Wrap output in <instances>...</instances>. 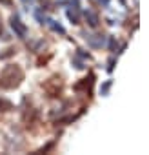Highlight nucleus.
I'll list each match as a JSON object with an SVG mask.
<instances>
[{
	"label": "nucleus",
	"instance_id": "nucleus-1",
	"mask_svg": "<svg viewBox=\"0 0 149 155\" xmlns=\"http://www.w3.org/2000/svg\"><path fill=\"white\" fill-rule=\"evenodd\" d=\"M2 77H9V82H6L4 88H13V86H18V82H20V79H22V71H20L17 66H9V68L4 71Z\"/></svg>",
	"mask_w": 149,
	"mask_h": 155
},
{
	"label": "nucleus",
	"instance_id": "nucleus-2",
	"mask_svg": "<svg viewBox=\"0 0 149 155\" xmlns=\"http://www.w3.org/2000/svg\"><path fill=\"white\" fill-rule=\"evenodd\" d=\"M11 28H13V31H15L18 37H26V33H27V28L20 22L18 17H13V18H11Z\"/></svg>",
	"mask_w": 149,
	"mask_h": 155
},
{
	"label": "nucleus",
	"instance_id": "nucleus-3",
	"mask_svg": "<svg viewBox=\"0 0 149 155\" xmlns=\"http://www.w3.org/2000/svg\"><path fill=\"white\" fill-rule=\"evenodd\" d=\"M86 18L89 20V24H91V26H97V24H98V17H97L95 13H91V11H87V13H86Z\"/></svg>",
	"mask_w": 149,
	"mask_h": 155
},
{
	"label": "nucleus",
	"instance_id": "nucleus-4",
	"mask_svg": "<svg viewBox=\"0 0 149 155\" xmlns=\"http://www.w3.org/2000/svg\"><path fill=\"white\" fill-rule=\"evenodd\" d=\"M47 24H49V28H51L53 31H58V33H64V28H62L60 24H56L55 20H51V18H49V20H47Z\"/></svg>",
	"mask_w": 149,
	"mask_h": 155
},
{
	"label": "nucleus",
	"instance_id": "nucleus-5",
	"mask_svg": "<svg viewBox=\"0 0 149 155\" xmlns=\"http://www.w3.org/2000/svg\"><path fill=\"white\" fill-rule=\"evenodd\" d=\"M67 17L73 20V24H78V15H77V11H67Z\"/></svg>",
	"mask_w": 149,
	"mask_h": 155
},
{
	"label": "nucleus",
	"instance_id": "nucleus-6",
	"mask_svg": "<svg viewBox=\"0 0 149 155\" xmlns=\"http://www.w3.org/2000/svg\"><path fill=\"white\" fill-rule=\"evenodd\" d=\"M0 108H6V111H8V110H11V104L6 101H0Z\"/></svg>",
	"mask_w": 149,
	"mask_h": 155
},
{
	"label": "nucleus",
	"instance_id": "nucleus-7",
	"mask_svg": "<svg viewBox=\"0 0 149 155\" xmlns=\"http://www.w3.org/2000/svg\"><path fill=\"white\" fill-rule=\"evenodd\" d=\"M100 2H102V4H109V0H100Z\"/></svg>",
	"mask_w": 149,
	"mask_h": 155
}]
</instances>
